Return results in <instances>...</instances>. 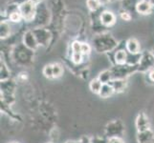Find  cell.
I'll use <instances>...</instances> for the list:
<instances>
[{
  "label": "cell",
  "mask_w": 154,
  "mask_h": 143,
  "mask_svg": "<svg viewBox=\"0 0 154 143\" xmlns=\"http://www.w3.org/2000/svg\"><path fill=\"white\" fill-rule=\"evenodd\" d=\"M102 87H103V83L100 82L98 78H94L91 80L89 84V88L91 90V92L96 94H99L100 90H102Z\"/></svg>",
  "instance_id": "obj_25"
},
{
  "label": "cell",
  "mask_w": 154,
  "mask_h": 143,
  "mask_svg": "<svg viewBox=\"0 0 154 143\" xmlns=\"http://www.w3.org/2000/svg\"><path fill=\"white\" fill-rule=\"evenodd\" d=\"M36 10H38V5L32 1L23 3L19 6L20 13L22 15L23 20L26 21V22H32V21L35 20L36 15Z\"/></svg>",
  "instance_id": "obj_4"
},
{
  "label": "cell",
  "mask_w": 154,
  "mask_h": 143,
  "mask_svg": "<svg viewBox=\"0 0 154 143\" xmlns=\"http://www.w3.org/2000/svg\"><path fill=\"white\" fill-rule=\"evenodd\" d=\"M12 34V28L8 20H1L0 23V37L1 39H6Z\"/></svg>",
  "instance_id": "obj_17"
},
{
  "label": "cell",
  "mask_w": 154,
  "mask_h": 143,
  "mask_svg": "<svg viewBox=\"0 0 154 143\" xmlns=\"http://www.w3.org/2000/svg\"><path fill=\"white\" fill-rule=\"evenodd\" d=\"M79 143H91V139L86 136H83L81 137V139L79 140Z\"/></svg>",
  "instance_id": "obj_34"
},
{
  "label": "cell",
  "mask_w": 154,
  "mask_h": 143,
  "mask_svg": "<svg viewBox=\"0 0 154 143\" xmlns=\"http://www.w3.org/2000/svg\"><path fill=\"white\" fill-rule=\"evenodd\" d=\"M33 33L35 36L36 40H38V43L39 46L46 47L49 45L52 38V34L48 29H46L44 27H38L33 29Z\"/></svg>",
  "instance_id": "obj_6"
},
{
  "label": "cell",
  "mask_w": 154,
  "mask_h": 143,
  "mask_svg": "<svg viewBox=\"0 0 154 143\" xmlns=\"http://www.w3.org/2000/svg\"><path fill=\"white\" fill-rule=\"evenodd\" d=\"M136 128L138 132H143L150 129V122L145 113H140L136 118Z\"/></svg>",
  "instance_id": "obj_13"
},
{
  "label": "cell",
  "mask_w": 154,
  "mask_h": 143,
  "mask_svg": "<svg viewBox=\"0 0 154 143\" xmlns=\"http://www.w3.org/2000/svg\"><path fill=\"white\" fill-rule=\"evenodd\" d=\"M83 57H84V55L82 54V52H72L71 61L75 65H79L83 61Z\"/></svg>",
  "instance_id": "obj_26"
},
{
  "label": "cell",
  "mask_w": 154,
  "mask_h": 143,
  "mask_svg": "<svg viewBox=\"0 0 154 143\" xmlns=\"http://www.w3.org/2000/svg\"><path fill=\"white\" fill-rule=\"evenodd\" d=\"M100 23L104 26L105 28H110L116 24L117 17L113 12H111L109 10H103V12L100 13Z\"/></svg>",
  "instance_id": "obj_11"
},
{
  "label": "cell",
  "mask_w": 154,
  "mask_h": 143,
  "mask_svg": "<svg viewBox=\"0 0 154 143\" xmlns=\"http://www.w3.org/2000/svg\"><path fill=\"white\" fill-rule=\"evenodd\" d=\"M114 93H115V91H114L113 87L111 86L110 83H107V84H103L102 90H100L99 95L100 97H103V98H108Z\"/></svg>",
  "instance_id": "obj_22"
},
{
  "label": "cell",
  "mask_w": 154,
  "mask_h": 143,
  "mask_svg": "<svg viewBox=\"0 0 154 143\" xmlns=\"http://www.w3.org/2000/svg\"><path fill=\"white\" fill-rule=\"evenodd\" d=\"M139 1L140 0H121L122 10L133 13L134 12H136V5Z\"/></svg>",
  "instance_id": "obj_18"
},
{
  "label": "cell",
  "mask_w": 154,
  "mask_h": 143,
  "mask_svg": "<svg viewBox=\"0 0 154 143\" xmlns=\"http://www.w3.org/2000/svg\"><path fill=\"white\" fill-rule=\"evenodd\" d=\"M50 13L48 9L46 8L44 3L42 2L38 5V10H36V15L34 21H35L38 27H43L47 23H49Z\"/></svg>",
  "instance_id": "obj_7"
},
{
  "label": "cell",
  "mask_w": 154,
  "mask_h": 143,
  "mask_svg": "<svg viewBox=\"0 0 154 143\" xmlns=\"http://www.w3.org/2000/svg\"><path fill=\"white\" fill-rule=\"evenodd\" d=\"M53 73H54V78L60 77L63 73V67L60 63H54L53 64Z\"/></svg>",
  "instance_id": "obj_27"
},
{
  "label": "cell",
  "mask_w": 154,
  "mask_h": 143,
  "mask_svg": "<svg viewBox=\"0 0 154 143\" xmlns=\"http://www.w3.org/2000/svg\"><path fill=\"white\" fill-rule=\"evenodd\" d=\"M66 143H79V141H74V140H69Z\"/></svg>",
  "instance_id": "obj_38"
},
{
  "label": "cell",
  "mask_w": 154,
  "mask_h": 143,
  "mask_svg": "<svg viewBox=\"0 0 154 143\" xmlns=\"http://www.w3.org/2000/svg\"><path fill=\"white\" fill-rule=\"evenodd\" d=\"M120 17L125 21H130L132 18V13H130L129 12H126V10H122L120 12Z\"/></svg>",
  "instance_id": "obj_31"
},
{
  "label": "cell",
  "mask_w": 154,
  "mask_h": 143,
  "mask_svg": "<svg viewBox=\"0 0 154 143\" xmlns=\"http://www.w3.org/2000/svg\"><path fill=\"white\" fill-rule=\"evenodd\" d=\"M125 50L129 54H139V52H142L139 41L134 37H131L125 41Z\"/></svg>",
  "instance_id": "obj_16"
},
{
  "label": "cell",
  "mask_w": 154,
  "mask_h": 143,
  "mask_svg": "<svg viewBox=\"0 0 154 143\" xmlns=\"http://www.w3.org/2000/svg\"><path fill=\"white\" fill-rule=\"evenodd\" d=\"M92 51V46L86 43V42H82V54L86 56V55H89L90 52Z\"/></svg>",
  "instance_id": "obj_29"
},
{
  "label": "cell",
  "mask_w": 154,
  "mask_h": 143,
  "mask_svg": "<svg viewBox=\"0 0 154 143\" xmlns=\"http://www.w3.org/2000/svg\"><path fill=\"white\" fill-rule=\"evenodd\" d=\"M113 1H116V0H111V2H113Z\"/></svg>",
  "instance_id": "obj_41"
},
{
  "label": "cell",
  "mask_w": 154,
  "mask_h": 143,
  "mask_svg": "<svg viewBox=\"0 0 154 143\" xmlns=\"http://www.w3.org/2000/svg\"><path fill=\"white\" fill-rule=\"evenodd\" d=\"M28 1H30V0H12V3H14V4H17V5H18V6H20V5H22L23 3H26V2H28Z\"/></svg>",
  "instance_id": "obj_35"
},
{
  "label": "cell",
  "mask_w": 154,
  "mask_h": 143,
  "mask_svg": "<svg viewBox=\"0 0 154 143\" xmlns=\"http://www.w3.org/2000/svg\"><path fill=\"white\" fill-rule=\"evenodd\" d=\"M0 75H1L0 76L1 82L9 80L10 76H11V72L9 70V68L6 65V63H5L2 59H1V62H0Z\"/></svg>",
  "instance_id": "obj_23"
},
{
  "label": "cell",
  "mask_w": 154,
  "mask_h": 143,
  "mask_svg": "<svg viewBox=\"0 0 154 143\" xmlns=\"http://www.w3.org/2000/svg\"><path fill=\"white\" fill-rule=\"evenodd\" d=\"M150 52H151V54H152V55H153V56H154V47H153V48H152V50H151V51H150Z\"/></svg>",
  "instance_id": "obj_39"
},
{
  "label": "cell",
  "mask_w": 154,
  "mask_h": 143,
  "mask_svg": "<svg viewBox=\"0 0 154 143\" xmlns=\"http://www.w3.org/2000/svg\"><path fill=\"white\" fill-rule=\"evenodd\" d=\"M110 84L113 87L115 93H121L125 91L126 87V79H113Z\"/></svg>",
  "instance_id": "obj_19"
},
{
  "label": "cell",
  "mask_w": 154,
  "mask_h": 143,
  "mask_svg": "<svg viewBox=\"0 0 154 143\" xmlns=\"http://www.w3.org/2000/svg\"><path fill=\"white\" fill-rule=\"evenodd\" d=\"M72 52H82V42L81 41H74L71 44Z\"/></svg>",
  "instance_id": "obj_30"
},
{
  "label": "cell",
  "mask_w": 154,
  "mask_h": 143,
  "mask_svg": "<svg viewBox=\"0 0 154 143\" xmlns=\"http://www.w3.org/2000/svg\"><path fill=\"white\" fill-rule=\"evenodd\" d=\"M153 6L150 2L146 0H140L136 5V13L141 15H148L152 13Z\"/></svg>",
  "instance_id": "obj_14"
},
{
  "label": "cell",
  "mask_w": 154,
  "mask_h": 143,
  "mask_svg": "<svg viewBox=\"0 0 154 143\" xmlns=\"http://www.w3.org/2000/svg\"><path fill=\"white\" fill-rule=\"evenodd\" d=\"M99 80L102 82L103 84H107L110 83L111 81L113 80V75L112 72L109 69V70H103V72H100L99 73V76L97 77Z\"/></svg>",
  "instance_id": "obj_20"
},
{
  "label": "cell",
  "mask_w": 154,
  "mask_h": 143,
  "mask_svg": "<svg viewBox=\"0 0 154 143\" xmlns=\"http://www.w3.org/2000/svg\"><path fill=\"white\" fill-rule=\"evenodd\" d=\"M154 68V56L150 52H142V57L139 65H138V72H148Z\"/></svg>",
  "instance_id": "obj_8"
},
{
  "label": "cell",
  "mask_w": 154,
  "mask_h": 143,
  "mask_svg": "<svg viewBox=\"0 0 154 143\" xmlns=\"http://www.w3.org/2000/svg\"><path fill=\"white\" fill-rule=\"evenodd\" d=\"M30 1H32V2L35 3V4H36V5H38V4H40V3L43 2V0H30Z\"/></svg>",
  "instance_id": "obj_37"
},
{
  "label": "cell",
  "mask_w": 154,
  "mask_h": 143,
  "mask_svg": "<svg viewBox=\"0 0 154 143\" xmlns=\"http://www.w3.org/2000/svg\"><path fill=\"white\" fill-rule=\"evenodd\" d=\"M113 75V79H126L130 75L138 71V67L124 65H114L110 69Z\"/></svg>",
  "instance_id": "obj_3"
},
{
  "label": "cell",
  "mask_w": 154,
  "mask_h": 143,
  "mask_svg": "<svg viewBox=\"0 0 154 143\" xmlns=\"http://www.w3.org/2000/svg\"><path fill=\"white\" fill-rule=\"evenodd\" d=\"M43 75L45 77L52 79L54 78V73H53V64H48L43 68Z\"/></svg>",
  "instance_id": "obj_28"
},
{
  "label": "cell",
  "mask_w": 154,
  "mask_h": 143,
  "mask_svg": "<svg viewBox=\"0 0 154 143\" xmlns=\"http://www.w3.org/2000/svg\"><path fill=\"white\" fill-rule=\"evenodd\" d=\"M127 60V51L125 50V48H117L114 55H113V63L114 65H124L126 64Z\"/></svg>",
  "instance_id": "obj_12"
},
{
  "label": "cell",
  "mask_w": 154,
  "mask_h": 143,
  "mask_svg": "<svg viewBox=\"0 0 154 143\" xmlns=\"http://www.w3.org/2000/svg\"><path fill=\"white\" fill-rule=\"evenodd\" d=\"M148 78H149L152 82H154V68L151 69L150 71H148Z\"/></svg>",
  "instance_id": "obj_36"
},
{
  "label": "cell",
  "mask_w": 154,
  "mask_h": 143,
  "mask_svg": "<svg viewBox=\"0 0 154 143\" xmlns=\"http://www.w3.org/2000/svg\"><path fill=\"white\" fill-rule=\"evenodd\" d=\"M138 143H154V133L151 129L143 132H138L137 134Z\"/></svg>",
  "instance_id": "obj_15"
},
{
  "label": "cell",
  "mask_w": 154,
  "mask_h": 143,
  "mask_svg": "<svg viewBox=\"0 0 154 143\" xmlns=\"http://www.w3.org/2000/svg\"><path fill=\"white\" fill-rule=\"evenodd\" d=\"M13 59L21 66H28L34 60V51L28 49L21 43L13 50Z\"/></svg>",
  "instance_id": "obj_2"
},
{
  "label": "cell",
  "mask_w": 154,
  "mask_h": 143,
  "mask_svg": "<svg viewBox=\"0 0 154 143\" xmlns=\"http://www.w3.org/2000/svg\"><path fill=\"white\" fill-rule=\"evenodd\" d=\"M149 2H150V3L152 4V6L154 7V0H149Z\"/></svg>",
  "instance_id": "obj_40"
},
{
  "label": "cell",
  "mask_w": 154,
  "mask_h": 143,
  "mask_svg": "<svg viewBox=\"0 0 154 143\" xmlns=\"http://www.w3.org/2000/svg\"><path fill=\"white\" fill-rule=\"evenodd\" d=\"M91 143H107V140H104L102 137H95L91 139Z\"/></svg>",
  "instance_id": "obj_33"
},
{
  "label": "cell",
  "mask_w": 154,
  "mask_h": 143,
  "mask_svg": "<svg viewBox=\"0 0 154 143\" xmlns=\"http://www.w3.org/2000/svg\"><path fill=\"white\" fill-rule=\"evenodd\" d=\"M107 143H125L122 137H110L107 139Z\"/></svg>",
  "instance_id": "obj_32"
},
{
  "label": "cell",
  "mask_w": 154,
  "mask_h": 143,
  "mask_svg": "<svg viewBox=\"0 0 154 143\" xmlns=\"http://www.w3.org/2000/svg\"><path fill=\"white\" fill-rule=\"evenodd\" d=\"M22 43L24 46H26L28 49L32 51H36V49L39 47L38 40H36L35 36L33 33V30H29L23 34L22 36Z\"/></svg>",
  "instance_id": "obj_10"
},
{
  "label": "cell",
  "mask_w": 154,
  "mask_h": 143,
  "mask_svg": "<svg viewBox=\"0 0 154 143\" xmlns=\"http://www.w3.org/2000/svg\"><path fill=\"white\" fill-rule=\"evenodd\" d=\"M119 47L118 41L109 33L98 34L92 39V48L97 52H110Z\"/></svg>",
  "instance_id": "obj_1"
},
{
  "label": "cell",
  "mask_w": 154,
  "mask_h": 143,
  "mask_svg": "<svg viewBox=\"0 0 154 143\" xmlns=\"http://www.w3.org/2000/svg\"><path fill=\"white\" fill-rule=\"evenodd\" d=\"M103 5L100 4V0H86V7L91 13L98 12L102 9Z\"/></svg>",
  "instance_id": "obj_24"
},
{
  "label": "cell",
  "mask_w": 154,
  "mask_h": 143,
  "mask_svg": "<svg viewBox=\"0 0 154 143\" xmlns=\"http://www.w3.org/2000/svg\"><path fill=\"white\" fill-rule=\"evenodd\" d=\"M6 16L8 18V21L13 23H19L21 20H23L22 15H21L19 10V6L14 3H12L10 6L7 7Z\"/></svg>",
  "instance_id": "obj_9"
},
{
  "label": "cell",
  "mask_w": 154,
  "mask_h": 143,
  "mask_svg": "<svg viewBox=\"0 0 154 143\" xmlns=\"http://www.w3.org/2000/svg\"><path fill=\"white\" fill-rule=\"evenodd\" d=\"M125 133V124L121 120H113L105 127V136L110 137H122Z\"/></svg>",
  "instance_id": "obj_5"
},
{
  "label": "cell",
  "mask_w": 154,
  "mask_h": 143,
  "mask_svg": "<svg viewBox=\"0 0 154 143\" xmlns=\"http://www.w3.org/2000/svg\"><path fill=\"white\" fill-rule=\"evenodd\" d=\"M142 57V52L139 54H129L127 52V60H126V64L129 66H134L138 67Z\"/></svg>",
  "instance_id": "obj_21"
}]
</instances>
